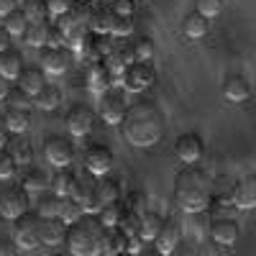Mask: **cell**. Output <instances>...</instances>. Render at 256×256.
I'll use <instances>...</instances> for the list:
<instances>
[{
    "label": "cell",
    "instance_id": "484cf974",
    "mask_svg": "<svg viewBox=\"0 0 256 256\" xmlns=\"http://www.w3.org/2000/svg\"><path fill=\"white\" fill-rule=\"evenodd\" d=\"M26 70L24 64V56H20V52L16 49H6L3 54H0V74H3L6 80H18V74Z\"/></svg>",
    "mask_w": 256,
    "mask_h": 256
},
{
    "label": "cell",
    "instance_id": "5b68a950",
    "mask_svg": "<svg viewBox=\"0 0 256 256\" xmlns=\"http://www.w3.org/2000/svg\"><path fill=\"white\" fill-rule=\"evenodd\" d=\"M156 80V70L152 62H134L120 77V88L126 92H144L154 84Z\"/></svg>",
    "mask_w": 256,
    "mask_h": 256
},
{
    "label": "cell",
    "instance_id": "7bdbcfd3",
    "mask_svg": "<svg viewBox=\"0 0 256 256\" xmlns=\"http://www.w3.org/2000/svg\"><path fill=\"white\" fill-rule=\"evenodd\" d=\"M10 108H26V110H31V105H34V95H28V92H24L20 88H10V95H8V100H6Z\"/></svg>",
    "mask_w": 256,
    "mask_h": 256
},
{
    "label": "cell",
    "instance_id": "8fae6325",
    "mask_svg": "<svg viewBox=\"0 0 256 256\" xmlns=\"http://www.w3.org/2000/svg\"><path fill=\"white\" fill-rule=\"evenodd\" d=\"M64 123H67V131L72 136H88L92 131V123H95V110L90 108V105L84 102H74L72 108L67 110V118H64Z\"/></svg>",
    "mask_w": 256,
    "mask_h": 256
},
{
    "label": "cell",
    "instance_id": "ee69618b",
    "mask_svg": "<svg viewBox=\"0 0 256 256\" xmlns=\"http://www.w3.org/2000/svg\"><path fill=\"white\" fill-rule=\"evenodd\" d=\"M198 13H202L205 18H216L223 10V0H192Z\"/></svg>",
    "mask_w": 256,
    "mask_h": 256
},
{
    "label": "cell",
    "instance_id": "4dcf8cb0",
    "mask_svg": "<svg viewBox=\"0 0 256 256\" xmlns=\"http://www.w3.org/2000/svg\"><path fill=\"white\" fill-rule=\"evenodd\" d=\"M49 28L52 24H46V20H34V24H28L24 38L28 46H46V38H49Z\"/></svg>",
    "mask_w": 256,
    "mask_h": 256
},
{
    "label": "cell",
    "instance_id": "c3c4849f",
    "mask_svg": "<svg viewBox=\"0 0 256 256\" xmlns=\"http://www.w3.org/2000/svg\"><path fill=\"white\" fill-rule=\"evenodd\" d=\"M74 3H77V0H46V8H49V13L54 18H59L64 13H70L74 8Z\"/></svg>",
    "mask_w": 256,
    "mask_h": 256
},
{
    "label": "cell",
    "instance_id": "db71d44e",
    "mask_svg": "<svg viewBox=\"0 0 256 256\" xmlns=\"http://www.w3.org/2000/svg\"><path fill=\"white\" fill-rule=\"evenodd\" d=\"M16 248H18L16 241H10V238H6V236H0V256H18Z\"/></svg>",
    "mask_w": 256,
    "mask_h": 256
},
{
    "label": "cell",
    "instance_id": "94428289",
    "mask_svg": "<svg viewBox=\"0 0 256 256\" xmlns=\"http://www.w3.org/2000/svg\"><path fill=\"white\" fill-rule=\"evenodd\" d=\"M118 256H134V254H128V251H123V254H118Z\"/></svg>",
    "mask_w": 256,
    "mask_h": 256
},
{
    "label": "cell",
    "instance_id": "6f0895ef",
    "mask_svg": "<svg viewBox=\"0 0 256 256\" xmlns=\"http://www.w3.org/2000/svg\"><path fill=\"white\" fill-rule=\"evenodd\" d=\"M8 95H10V84H8V80L3 74H0V102L8 100Z\"/></svg>",
    "mask_w": 256,
    "mask_h": 256
},
{
    "label": "cell",
    "instance_id": "9a60e30c",
    "mask_svg": "<svg viewBox=\"0 0 256 256\" xmlns=\"http://www.w3.org/2000/svg\"><path fill=\"white\" fill-rule=\"evenodd\" d=\"M202 138L198 134H180L174 141V154L180 156V162L184 164H198V159L202 156Z\"/></svg>",
    "mask_w": 256,
    "mask_h": 256
},
{
    "label": "cell",
    "instance_id": "ffe728a7",
    "mask_svg": "<svg viewBox=\"0 0 256 256\" xmlns=\"http://www.w3.org/2000/svg\"><path fill=\"white\" fill-rule=\"evenodd\" d=\"M116 24V10L110 6H102V3H92V10H90V24L88 28L92 34H110Z\"/></svg>",
    "mask_w": 256,
    "mask_h": 256
},
{
    "label": "cell",
    "instance_id": "83f0119b",
    "mask_svg": "<svg viewBox=\"0 0 256 256\" xmlns=\"http://www.w3.org/2000/svg\"><path fill=\"white\" fill-rule=\"evenodd\" d=\"M74 184H77V174L72 172V169H67V166H62L59 172L52 177V190H54V195H59V198H72Z\"/></svg>",
    "mask_w": 256,
    "mask_h": 256
},
{
    "label": "cell",
    "instance_id": "6da1fadb",
    "mask_svg": "<svg viewBox=\"0 0 256 256\" xmlns=\"http://www.w3.org/2000/svg\"><path fill=\"white\" fill-rule=\"evenodd\" d=\"M120 136L136 148H148V146L159 144V138L164 136L162 110L148 100L131 102L120 120Z\"/></svg>",
    "mask_w": 256,
    "mask_h": 256
},
{
    "label": "cell",
    "instance_id": "b9f144b4",
    "mask_svg": "<svg viewBox=\"0 0 256 256\" xmlns=\"http://www.w3.org/2000/svg\"><path fill=\"white\" fill-rule=\"evenodd\" d=\"M123 208L134 210V212H144L146 210V195L141 190H128L126 198H123Z\"/></svg>",
    "mask_w": 256,
    "mask_h": 256
},
{
    "label": "cell",
    "instance_id": "91938a15",
    "mask_svg": "<svg viewBox=\"0 0 256 256\" xmlns=\"http://www.w3.org/2000/svg\"><path fill=\"white\" fill-rule=\"evenodd\" d=\"M138 256H164V254H159L156 248H148V251H141Z\"/></svg>",
    "mask_w": 256,
    "mask_h": 256
},
{
    "label": "cell",
    "instance_id": "f35d334b",
    "mask_svg": "<svg viewBox=\"0 0 256 256\" xmlns=\"http://www.w3.org/2000/svg\"><path fill=\"white\" fill-rule=\"evenodd\" d=\"M138 226H141V212H134V210L123 208V216L118 220V230L126 233V236H134V233H138Z\"/></svg>",
    "mask_w": 256,
    "mask_h": 256
},
{
    "label": "cell",
    "instance_id": "7402d4cb",
    "mask_svg": "<svg viewBox=\"0 0 256 256\" xmlns=\"http://www.w3.org/2000/svg\"><path fill=\"white\" fill-rule=\"evenodd\" d=\"M223 98L228 102H244L251 98V84L244 74H230L223 82Z\"/></svg>",
    "mask_w": 256,
    "mask_h": 256
},
{
    "label": "cell",
    "instance_id": "4316f807",
    "mask_svg": "<svg viewBox=\"0 0 256 256\" xmlns=\"http://www.w3.org/2000/svg\"><path fill=\"white\" fill-rule=\"evenodd\" d=\"M59 105H62V90L56 88V84H44V88L34 95V108L44 110V113L56 110Z\"/></svg>",
    "mask_w": 256,
    "mask_h": 256
},
{
    "label": "cell",
    "instance_id": "5bb4252c",
    "mask_svg": "<svg viewBox=\"0 0 256 256\" xmlns=\"http://www.w3.org/2000/svg\"><path fill=\"white\" fill-rule=\"evenodd\" d=\"M67 228L62 218H38V238L44 246H59L67 241Z\"/></svg>",
    "mask_w": 256,
    "mask_h": 256
},
{
    "label": "cell",
    "instance_id": "9f6ffc18",
    "mask_svg": "<svg viewBox=\"0 0 256 256\" xmlns=\"http://www.w3.org/2000/svg\"><path fill=\"white\" fill-rule=\"evenodd\" d=\"M10 38L13 36L6 31V26H0V54H3L6 49H10Z\"/></svg>",
    "mask_w": 256,
    "mask_h": 256
},
{
    "label": "cell",
    "instance_id": "d4e9b609",
    "mask_svg": "<svg viewBox=\"0 0 256 256\" xmlns=\"http://www.w3.org/2000/svg\"><path fill=\"white\" fill-rule=\"evenodd\" d=\"M6 146H8V152L18 166H28L34 162V146L28 138H24V134H16V138H10Z\"/></svg>",
    "mask_w": 256,
    "mask_h": 256
},
{
    "label": "cell",
    "instance_id": "52a82bcc",
    "mask_svg": "<svg viewBox=\"0 0 256 256\" xmlns=\"http://www.w3.org/2000/svg\"><path fill=\"white\" fill-rule=\"evenodd\" d=\"M13 241L24 251H34L41 244V238H38V212L28 210L20 218L13 220Z\"/></svg>",
    "mask_w": 256,
    "mask_h": 256
},
{
    "label": "cell",
    "instance_id": "2e32d148",
    "mask_svg": "<svg viewBox=\"0 0 256 256\" xmlns=\"http://www.w3.org/2000/svg\"><path fill=\"white\" fill-rule=\"evenodd\" d=\"M182 241V230H180V223L177 220H164L162 223V228H159V233H156V238H154V248L159 251V254H172L174 251V246Z\"/></svg>",
    "mask_w": 256,
    "mask_h": 256
},
{
    "label": "cell",
    "instance_id": "816d5d0a",
    "mask_svg": "<svg viewBox=\"0 0 256 256\" xmlns=\"http://www.w3.org/2000/svg\"><path fill=\"white\" fill-rule=\"evenodd\" d=\"M46 46H67V36H64L54 24L49 28V38H46Z\"/></svg>",
    "mask_w": 256,
    "mask_h": 256
},
{
    "label": "cell",
    "instance_id": "8d00e7d4",
    "mask_svg": "<svg viewBox=\"0 0 256 256\" xmlns=\"http://www.w3.org/2000/svg\"><path fill=\"white\" fill-rule=\"evenodd\" d=\"M126 251V233H120L118 228H110L105 236V246H102V256H118Z\"/></svg>",
    "mask_w": 256,
    "mask_h": 256
},
{
    "label": "cell",
    "instance_id": "680465c9",
    "mask_svg": "<svg viewBox=\"0 0 256 256\" xmlns=\"http://www.w3.org/2000/svg\"><path fill=\"white\" fill-rule=\"evenodd\" d=\"M6 144H8V126L0 118V148H6Z\"/></svg>",
    "mask_w": 256,
    "mask_h": 256
},
{
    "label": "cell",
    "instance_id": "9c48e42d",
    "mask_svg": "<svg viewBox=\"0 0 256 256\" xmlns=\"http://www.w3.org/2000/svg\"><path fill=\"white\" fill-rule=\"evenodd\" d=\"M44 154L46 159L54 164V166H70L72 159H74V146L67 136H62V134H52L44 138Z\"/></svg>",
    "mask_w": 256,
    "mask_h": 256
},
{
    "label": "cell",
    "instance_id": "7c38bea8",
    "mask_svg": "<svg viewBox=\"0 0 256 256\" xmlns=\"http://www.w3.org/2000/svg\"><path fill=\"white\" fill-rule=\"evenodd\" d=\"M72 62V52L67 46H46L41 52V70L46 74H64Z\"/></svg>",
    "mask_w": 256,
    "mask_h": 256
},
{
    "label": "cell",
    "instance_id": "836d02e7",
    "mask_svg": "<svg viewBox=\"0 0 256 256\" xmlns=\"http://www.w3.org/2000/svg\"><path fill=\"white\" fill-rule=\"evenodd\" d=\"M3 26H6V31L10 36H24L26 28H28V18H26V13L20 10V8H16L13 13H8L3 18Z\"/></svg>",
    "mask_w": 256,
    "mask_h": 256
},
{
    "label": "cell",
    "instance_id": "f5cc1de1",
    "mask_svg": "<svg viewBox=\"0 0 256 256\" xmlns=\"http://www.w3.org/2000/svg\"><path fill=\"white\" fill-rule=\"evenodd\" d=\"M169 256H198V248L192 246L190 241H180V244L174 246V251L169 254Z\"/></svg>",
    "mask_w": 256,
    "mask_h": 256
},
{
    "label": "cell",
    "instance_id": "277c9868",
    "mask_svg": "<svg viewBox=\"0 0 256 256\" xmlns=\"http://www.w3.org/2000/svg\"><path fill=\"white\" fill-rule=\"evenodd\" d=\"M128 105H131L128 102V92L123 88H118V84H113V88H108L105 92H100V98H98V116L108 126H120Z\"/></svg>",
    "mask_w": 256,
    "mask_h": 256
},
{
    "label": "cell",
    "instance_id": "7a4b0ae2",
    "mask_svg": "<svg viewBox=\"0 0 256 256\" xmlns=\"http://www.w3.org/2000/svg\"><path fill=\"white\" fill-rule=\"evenodd\" d=\"M210 184L212 177L198 164H184V169L174 174L172 190H174V202L184 212H202L210 202Z\"/></svg>",
    "mask_w": 256,
    "mask_h": 256
},
{
    "label": "cell",
    "instance_id": "1f68e13d",
    "mask_svg": "<svg viewBox=\"0 0 256 256\" xmlns=\"http://www.w3.org/2000/svg\"><path fill=\"white\" fill-rule=\"evenodd\" d=\"M233 190H236V180L230 174H216L210 184V198H220V200H233Z\"/></svg>",
    "mask_w": 256,
    "mask_h": 256
},
{
    "label": "cell",
    "instance_id": "60d3db41",
    "mask_svg": "<svg viewBox=\"0 0 256 256\" xmlns=\"http://www.w3.org/2000/svg\"><path fill=\"white\" fill-rule=\"evenodd\" d=\"M134 56H136V62H152V56H154V41L148 36H138L134 41Z\"/></svg>",
    "mask_w": 256,
    "mask_h": 256
},
{
    "label": "cell",
    "instance_id": "3957f363",
    "mask_svg": "<svg viewBox=\"0 0 256 256\" xmlns=\"http://www.w3.org/2000/svg\"><path fill=\"white\" fill-rule=\"evenodd\" d=\"M110 228H105L98 216H84L67 228V248L72 256H102L105 236Z\"/></svg>",
    "mask_w": 256,
    "mask_h": 256
},
{
    "label": "cell",
    "instance_id": "f6af8a7d",
    "mask_svg": "<svg viewBox=\"0 0 256 256\" xmlns=\"http://www.w3.org/2000/svg\"><path fill=\"white\" fill-rule=\"evenodd\" d=\"M134 34V16H116V24L110 28V36H118V38H126Z\"/></svg>",
    "mask_w": 256,
    "mask_h": 256
},
{
    "label": "cell",
    "instance_id": "4fadbf2b",
    "mask_svg": "<svg viewBox=\"0 0 256 256\" xmlns=\"http://www.w3.org/2000/svg\"><path fill=\"white\" fill-rule=\"evenodd\" d=\"M105 62V67L110 70V74L120 82V77H123V72L131 67V64L136 62V56H134V44H116L113 46V52L102 59Z\"/></svg>",
    "mask_w": 256,
    "mask_h": 256
},
{
    "label": "cell",
    "instance_id": "ab89813d",
    "mask_svg": "<svg viewBox=\"0 0 256 256\" xmlns=\"http://www.w3.org/2000/svg\"><path fill=\"white\" fill-rule=\"evenodd\" d=\"M26 13L28 24H34V20H44L49 8H46V0H24V8H20Z\"/></svg>",
    "mask_w": 256,
    "mask_h": 256
},
{
    "label": "cell",
    "instance_id": "e7e4bbea",
    "mask_svg": "<svg viewBox=\"0 0 256 256\" xmlns=\"http://www.w3.org/2000/svg\"><path fill=\"white\" fill-rule=\"evenodd\" d=\"M108 3H113V0H108Z\"/></svg>",
    "mask_w": 256,
    "mask_h": 256
},
{
    "label": "cell",
    "instance_id": "d590c367",
    "mask_svg": "<svg viewBox=\"0 0 256 256\" xmlns=\"http://www.w3.org/2000/svg\"><path fill=\"white\" fill-rule=\"evenodd\" d=\"M120 216H123V202H118V200L102 205V208L98 210V218H100V223H102L105 228H118Z\"/></svg>",
    "mask_w": 256,
    "mask_h": 256
},
{
    "label": "cell",
    "instance_id": "8992f818",
    "mask_svg": "<svg viewBox=\"0 0 256 256\" xmlns=\"http://www.w3.org/2000/svg\"><path fill=\"white\" fill-rule=\"evenodd\" d=\"M31 210V200H28V192L20 187V184H13V187H6L0 192V218L6 220H16L20 218L24 212Z\"/></svg>",
    "mask_w": 256,
    "mask_h": 256
},
{
    "label": "cell",
    "instance_id": "ac0fdd59",
    "mask_svg": "<svg viewBox=\"0 0 256 256\" xmlns=\"http://www.w3.org/2000/svg\"><path fill=\"white\" fill-rule=\"evenodd\" d=\"M20 187H24L28 195H31V192H34V195H41V192H44L46 187H52V174H49V169L28 164V169L24 172V177H20Z\"/></svg>",
    "mask_w": 256,
    "mask_h": 256
},
{
    "label": "cell",
    "instance_id": "e0dca14e",
    "mask_svg": "<svg viewBox=\"0 0 256 256\" xmlns=\"http://www.w3.org/2000/svg\"><path fill=\"white\" fill-rule=\"evenodd\" d=\"M238 230H241L238 223L233 220L230 216L228 218H212V223H210V238L223 244V246H233L238 241Z\"/></svg>",
    "mask_w": 256,
    "mask_h": 256
},
{
    "label": "cell",
    "instance_id": "11a10c76",
    "mask_svg": "<svg viewBox=\"0 0 256 256\" xmlns=\"http://www.w3.org/2000/svg\"><path fill=\"white\" fill-rule=\"evenodd\" d=\"M16 8H18V0H0V18H6Z\"/></svg>",
    "mask_w": 256,
    "mask_h": 256
},
{
    "label": "cell",
    "instance_id": "6125c7cd",
    "mask_svg": "<svg viewBox=\"0 0 256 256\" xmlns=\"http://www.w3.org/2000/svg\"><path fill=\"white\" fill-rule=\"evenodd\" d=\"M54 256H67V254H54Z\"/></svg>",
    "mask_w": 256,
    "mask_h": 256
},
{
    "label": "cell",
    "instance_id": "681fc988",
    "mask_svg": "<svg viewBox=\"0 0 256 256\" xmlns=\"http://www.w3.org/2000/svg\"><path fill=\"white\" fill-rule=\"evenodd\" d=\"M110 8L116 10V16H134V10H136V0H113Z\"/></svg>",
    "mask_w": 256,
    "mask_h": 256
},
{
    "label": "cell",
    "instance_id": "cb8c5ba5",
    "mask_svg": "<svg viewBox=\"0 0 256 256\" xmlns=\"http://www.w3.org/2000/svg\"><path fill=\"white\" fill-rule=\"evenodd\" d=\"M208 31H210V18H205L202 13L192 10L182 18V34L187 38H202L208 36Z\"/></svg>",
    "mask_w": 256,
    "mask_h": 256
},
{
    "label": "cell",
    "instance_id": "30bf717a",
    "mask_svg": "<svg viewBox=\"0 0 256 256\" xmlns=\"http://www.w3.org/2000/svg\"><path fill=\"white\" fill-rule=\"evenodd\" d=\"M72 198L84 208V212L98 216V210H100V200H98V177H92L90 172H84L82 177H77V184H74Z\"/></svg>",
    "mask_w": 256,
    "mask_h": 256
},
{
    "label": "cell",
    "instance_id": "7dc6e473",
    "mask_svg": "<svg viewBox=\"0 0 256 256\" xmlns=\"http://www.w3.org/2000/svg\"><path fill=\"white\" fill-rule=\"evenodd\" d=\"M198 256H230V246H223V244H218V241H205L202 246H200V251H198Z\"/></svg>",
    "mask_w": 256,
    "mask_h": 256
},
{
    "label": "cell",
    "instance_id": "bcb514c9",
    "mask_svg": "<svg viewBox=\"0 0 256 256\" xmlns=\"http://www.w3.org/2000/svg\"><path fill=\"white\" fill-rule=\"evenodd\" d=\"M16 169H18V164L10 156V152L8 148H0V180H10L16 174Z\"/></svg>",
    "mask_w": 256,
    "mask_h": 256
},
{
    "label": "cell",
    "instance_id": "603a6c76",
    "mask_svg": "<svg viewBox=\"0 0 256 256\" xmlns=\"http://www.w3.org/2000/svg\"><path fill=\"white\" fill-rule=\"evenodd\" d=\"M44 84H46V72L41 67H26L24 72L18 74V80H16V88H20L28 95H36Z\"/></svg>",
    "mask_w": 256,
    "mask_h": 256
},
{
    "label": "cell",
    "instance_id": "ba28073f",
    "mask_svg": "<svg viewBox=\"0 0 256 256\" xmlns=\"http://www.w3.org/2000/svg\"><path fill=\"white\" fill-rule=\"evenodd\" d=\"M113 162H116V156L110 152V146L92 144L88 152H84V172H90L92 177H105V174H110Z\"/></svg>",
    "mask_w": 256,
    "mask_h": 256
},
{
    "label": "cell",
    "instance_id": "74e56055",
    "mask_svg": "<svg viewBox=\"0 0 256 256\" xmlns=\"http://www.w3.org/2000/svg\"><path fill=\"white\" fill-rule=\"evenodd\" d=\"M36 208H38V210H36V212H38V218H59L62 198L52 192V195H44V198H41Z\"/></svg>",
    "mask_w": 256,
    "mask_h": 256
},
{
    "label": "cell",
    "instance_id": "d6986e66",
    "mask_svg": "<svg viewBox=\"0 0 256 256\" xmlns=\"http://www.w3.org/2000/svg\"><path fill=\"white\" fill-rule=\"evenodd\" d=\"M233 205L241 210H254L256 208V174H246L236 182L233 190Z\"/></svg>",
    "mask_w": 256,
    "mask_h": 256
},
{
    "label": "cell",
    "instance_id": "f546056e",
    "mask_svg": "<svg viewBox=\"0 0 256 256\" xmlns=\"http://www.w3.org/2000/svg\"><path fill=\"white\" fill-rule=\"evenodd\" d=\"M162 223H164V218L159 216V212H154V210H144V212H141L138 236H141L146 244H154V238H156V233H159Z\"/></svg>",
    "mask_w": 256,
    "mask_h": 256
},
{
    "label": "cell",
    "instance_id": "be15d7a7",
    "mask_svg": "<svg viewBox=\"0 0 256 256\" xmlns=\"http://www.w3.org/2000/svg\"><path fill=\"white\" fill-rule=\"evenodd\" d=\"M88 3H98V0H88Z\"/></svg>",
    "mask_w": 256,
    "mask_h": 256
},
{
    "label": "cell",
    "instance_id": "44dd1931",
    "mask_svg": "<svg viewBox=\"0 0 256 256\" xmlns=\"http://www.w3.org/2000/svg\"><path fill=\"white\" fill-rule=\"evenodd\" d=\"M88 84L92 92H105L108 88H113V84H118V80L110 74V70L105 67V62H92L90 70H88Z\"/></svg>",
    "mask_w": 256,
    "mask_h": 256
},
{
    "label": "cell",
    "instance_id": "d6a6232c",
    "mask_svg": "<svg viewBox=\"0 0 256 256\" xmlns=\"http://www.w3.org/2000/svg\"><path fill=\"white\" fill-rule=\"evenodd\" d=\"M118 198H120V184L116 180H110L108 174L98 177V200H100V208L108 205V202H116Z\"/></svg>",
    "mask_w": 256,
    "mask_h": 256
},
{
    "label": "cell",
    "instance_id": "f1b7e54d",
    "mask_svg": "<svg viewBox=\"0 0 256 256\" xmlns=\"http://www.w3.org/2000/svg\"><path fill=\"white\" fill-rule=\"evenodd\" d=\"M3 120H6L10 134H26L31 128V110H26V108H10V105H8Z\"/></svg>",
    "mask_w": 256,
    "mask_h": 256
},
{
    "label": "cell",
    "instance_id": "e575fe53",
    "mask_svg": "<svg viewBox=\"0 0 256 256\" xmlns=\"http://www.w3.org/2000/svg\"><path fill=\"white\" fill-rule=\"evenodd\" d=\"M84 216V208L74 200V198H62V208H59V218L67 223V226H72V223H77L80 218Z\"/></svg>",
    "mask_w": 256,
    "mask_h": 256
},
{
    "label": "cell",
    "instance_id": "f907efd6",
    "mask_svg": "<svg viewBox=\"0 0 256 256\" xmlns=\"http://www.w3.org/2000/svg\"><path fill=\"white\" fill-rule=\"evenodd\" d=\"M144 246H146V241L138 236V233H134V236H126V251H128V254L138 256V254L144 251Z\"/></svg>",
    "mask_w": 256,
    "mask_h": 256
}]
</instances>
